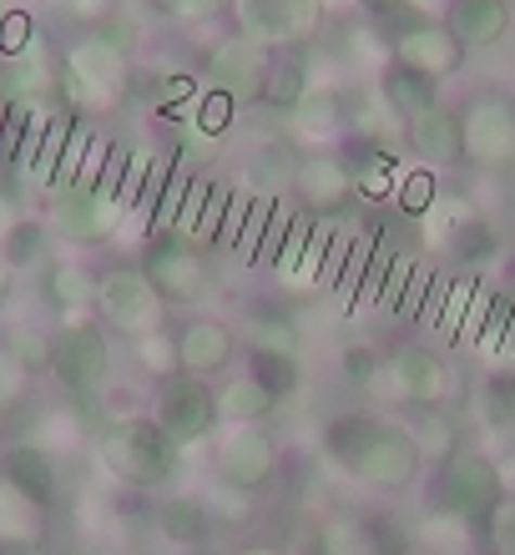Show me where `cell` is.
Segmentation results:
<instances>
[{"instance_id": "6da1fadb", "label": "cell", "mask_w": 515, "mask_h": 555, "mask_svg": "<svg viewBox=\"0 0 515 555\" xmlns=\"http://www.w3.org/2000/svg\"><path fill=\"white\" fill-rule=\"evenodd\" d=\"M324 450L349 480H359L364 490H379V495L410 490L420 480V469H425V454L414 444L410 424L374 410H349L339 420H329Z\"/></svg>"}, {"instance_id": "7a4b0ae2", "label": "cell", "mask_w": 515, "mask_h": 555, "mask_svg": "<svg viewBox=\"0 0 515 555\" xmlns=\"http://www.w3.org/2000/svg\"><path fill=\"white\" fill-rule=\"evenodd\" d=\"M96 454L112 480L132 490H163L182 469V444L167 435L157 414H121L96 435Z\"/></svg>"}, {"instance_id": "3957f363", "label": "cell", "mask_w": 515, "mask_h": 555, "mask_svg": "<svg viewBox=\"0 0 515 555\" xmlns=\"http://www.w3.org/2000/svg\"><path fill=\"white\" fill-rule=\"evenodd\" d=\"M61 87L76 106H117L132 87V61L127 46L112 30H87L66 46L61 56Z\"/></svg>"}, {"instance_id": "277c9868", "label": "cell", "mask_w": 515, "mask_h": 555, "mask_svg": "<svg viewBox=\"0 0 515 555\" xmlns=\"http://www.w3.org/2000/svg\"><path fill=\"white\" fill-rule=\"evenodd\" d=\"M455 389L450 359L435 344H404V349L384 353L379 374L369 379V399H395V404H414V410H440Z\"/></svg>"}, {"instance_id": "5b68a950", "label": "cell", "mask_w": 515, "mask_h": 555, "mask_svg": "<svg viewBox=\"0 0 515 555\" xmlns=\"http://www.w3.org/2000/svg\"><path fill=\"white\" fill-rule=\"evenodd\" d=\"M96 319L102 328L137 344V338L167 328V304L152 288V278L142 273V263H112L106 273H96Z\"/></svg>"}, {"instance_id": "8992f818", "label": "cell", "mask_w": 515, "mask_h": 555, "mask_svg": "<svg viewBox=\"0 0 515 555\" xmlns=\"http://www.w3.org/2000/svg\"><path fill=\"white\" fill-rule=\"evenodd\" d=\"M51 374L66 395L91 399L102 395L106 379H112V344H106V328L87 313L76 319H61L51 328Z\"/></svg>"}, {"instance_id": "52a82bcc", "label": "cell", "mask_w": 515, "mask_h": 555, "mask_svg": "<svg viewBox=\"0 0 515 555\" xmlns=\"http://www.w3.org/2000/svg\"><path fill=\"white\" fill-rule=\"evenodd\" d=\"M142 273L152 278V288L163 293L167 308H192L213 293V268H207V248H197L182 233H157L142 253Z\"/></svg>"}, {"instance_id": "ba28073f", "label": "cell", "mask_w": 515, "mask_h": 555, "mask_svg": "<svg viewBox=\"0 0 515 555\" xmlns=\"http://www.w3.org/2000/svg\"><path fill=\"white\" fill-rule=\"evenodd\" d=\"M237 36L268 46V51H288V46H309L329 21V0H233Z\"/></svg>"}, {"instance_id": "9c48e42d", "label": "cell", "mask_w": 515, "mask_h": 555, "mask_svg": "<svg viewBox=\"0 0 515 555\" xmlns=\"http://www.w3.org/2000/svg\"><path fill=\"white\" fill-rule=\"evenodd\" d=\"M465 127V162L480 172H515V96L511 91H480L460 106Z\"/></svg>"}, {"instance_id": "30bf717a", "label": "cell", "mask_w": 515, "mask_h": 555, "mask_svg": "<svg viewBox=\"0 0 515 555\" xmlns=\"http://www.w3.org/2000/svg\"><path fill=\"white\" fill-rule=\"evenodd\" d=\"M501 500H505L501 469H495V460L480 450H460L455 460H445L440 475H435V505L465 515L475 526H486Z\"/></svg>"}, {"instance_id": "8fae6325", "label": "cell", "mask_w": 515, "mask_h": 555, "mask_svg": "<svg viewBox=\"0 0 515 555\" xmlns=\"http://www.w3.org/2000/svg\"><path fill=\"white\" fill-rule=\"evenodd\" d=\"M121 218H127V203L117 192L102 188H61L56 203H51V233L72 248H96L106 237H117Z\"/></svg>"}, {"instance_id": "7c38bea8", "label": "cell", "mask_w": 515, "mask_h": 555, "mask_svg": "<svg viewBox=\"0 0 515 555\" xmlns=\"http://www.w3.org/2000/svg\"><path fill=\"white\" fill-rule=\"evenodd\" d=\"M389 61L429 76V81H450V76L465 72L471 51L450 36L445 21H435V15H410V21H399V30L389 36Z\"/></svg>"}, {"instance_id": "4fadbf2b", "label": "cell", "mask_w": 515, "mask_h": 555, "mask_svg": "<svg viewBox=\"0 0 515 555\" xmlns=\"http://www.w3.org/2000/svg\"><path fill=\"white\" fill-rule=\"evenodd\" d=\"M268 72H273V51L258 46V41H248V36H222L203 61L207 91H222V96L237 102V106L263 102Z\"/></svg>"}, {"instance_id": "5bb4252c", "label": "cell", "mask_w": 515, "mask_h": 555, "mask_svg": "<svg viewBox=\"0 0 515 555\" xmlns=\"http://www.w3.org/2000/svg\"><path fill=\"white\" fill-rule=\"evenodd\" d=\"M279 469V439L263 424H228V435L218 439V475L222 485H233L243 495L263 490Z\"/></svg>"}, {"instance_id": "9a60e30c", "label": "cell", "mask_w": 515, "mask_h": 555, "mask_svg": "<svg viewBox=\"0 0 515 555\" xmlns=\"http://www.w3.org/2000/svg\"><path fill=\"white\" fill-rule=\"evenodd\" d=\"M157 424H163L182 450L197 444V439H207L222 424L218 420V389L207 379H192V374L167 379L163 395H157Z\"/></svg>"}, {"instance_id": "2e32d148", "label": "cell", "mask_w": 515, "mask_h": 555, "mask_svg": "<svg viewBox=\"0 0 515 555\" xmlns=\"http://www.w3.org/2000/svg\"><path fill=\"white\" fill-rule=\"evenodd\" d=\"M294 192L309 218H339L344 207L359 197V182H353L349 157L309 152V157H298V167H294Z\"/></svg>"}, {"instance_id": "e0dca14e", "label": "cell", "mask_w": 515, "mask_h": 555, "mask_svg": "<svg viewBox=\"0 0 515 555\" xmlns=\"http://www.w3.org/2000/svg\"><path fill=\"white\" fill-rule=\"evenodd\" d=\"M237 353H243L237 328H228L218 319H188L177 328V359H182V374H192V379H222V374H233Z\"/></svg>"}, {"instance_id": "ac0fdd59", "label": "cell", "mask_w": 515, "mask_h": 555, "mask_svg": "<svg viewBox=\"0 0 515 555\" xmlns=\"http://www.w3.org/2000/svg\"><path fill=\"white\" fill-rule=\"evenodd\" d=\"M404 146L414 152V162L425 172H450L465 162V127H460V112L455 106L435 102L429 112L404 121Z\"/></svg>"}, {"instance_id": "d6986e66", "label": "cell", "mask_w": 515, "mask_h": 555, "mask_svg": "<svg viewBox=\"0 0 515 555\" xmlns=\"http://www.w3.org/2000/svg\"><path fill=\"white\" fill-rule=\"evenodd\" d=\"M334 233H339V228H334ZM334 233H324V228H319L309 212H304V218H294L288 237L279 243L273 273H279L288 288H309V283H324L329 253H334Z\"/></svg>"}, {"instance_id": "ffe728a7", "label": "cell", "mask_w": 515, "mask_h": 555, "mask_svg": "<svg viewBox=\"0 0 515 555\" xmlns=\"http://www.w3.org/2000/svg\"><path fill=\"white\" fill-rule=\"evenodd\" d=\"M313 545L319 555H404V535L379 515H334Z\"/></svg>"}, {"instance_id": "44dd1931", "label": "cell", "mask_w": 515, "mask_h": 555, "mask_svg": "<svg viewBox=\"0 0 515 555\" xmlns=\"http://www.w3.org/2000/svg\"><path fill=\"white\" fill-rule=\"evenodd\" d=\"M511 0H450L445 5V26L465 51H495L511 36Z\"/></svg>"}, {"instance_id": "7402d4cb", "label": "cell", "mask_w": 515, "mask_h": 555, "mask_svg": "<svg viewBox=\"0 0 515 555\" xmlns=\"http://www.w3.org/2000/svg\"><path fill=\"white\" fill-rule=\"evenodd\" d=\"M288 127H294V137H304V142H313V146L334 142V137H349V96H344L339 87H319V81H313V87L298 96L294 112H288Z\"/></svg>"}, {"instance_id": "603a6c76", "label": "cell", "mask_w": 515, "mask_h": 555, "mask_svg": "<svg viewBox=\"0 0 515 555\" xmlns=\"http://www.w3.org/2000/svg\"><path fill=\"white\" fill-rule=\"evenodd\" d=\"M0 480H11L21 495H30L41 511H51L61 495L56 485V460H51V450L46 444H36V439H21V444H11V450L0 454Z\"/></svg>"}, {"instance_id": "cb8c5ba5", "label": "cell", "mask_w": 515, "mask_h": 555, "mask_svg": "<svg viewBox=\"0 0 515 555\" xmlns=\"http://www.w3.org/2000/svg\"><path fill=\"white\" fill-rule=\"evenodd\" d=\"M379 102L389 106L395 121H410L440 102V81H429V76L410 72V66H399V61H384L379 66Z\"/></svg>"}, {"instance_id": "d4e9b609", "label": "cell", "mask_w": 515, "mask_h": 555, "mask_svg": "<svg viewBox=\"0 0 515 555\" xmlns=\"http://www.w3.org/2000/svg\"><path fill=\"white\" fill-rule=\"evenodd\" d=\"M41 298L56 308L61 319H76V313H91L96 308V273H87L72 258H56V263L41 268Z\"/></svg>"}, {"instance_id": "484cf974", "label": "cell", "mask_w": 515, "mask_h": 555, "mask_svg": "<svg viewBox=\"0 0 515 555\" xmlns=\"http://www.w3.org/2000/svg\"><path fill=\"white\" fill-rule=\"evenodd\" d=\"M51 243H56V233H51V222L46 218H30V212H21V218L0 233V253L11 258L15 273H36V268L51 263Z\"/></svg>"}, {"instance_id": "4316f807", "label": "cell", "mask_w": 515, "mask_h": 555, "mask_svg": "<svg viewBox=\"0 0 515 555\" xmlns=\"http://www.w3.org/2000/svg\"><path fill=\"white\" fill-rule=\"evenodd\" d=\"M273 410H279V399L268 395L248 369L222 379V389H218V420L222 424H263Z\"/></svg>"}, {"instance_id": "83f0119b", "label": "cell", "mask_w": 515, "mask_h": 555, "mask_svg": "<svg viewBox=\"0 0 515 555\" xmlns=\"http://www.w3.org/2000/svg\"><path fill=\"white\" fill-rule=\"evenodd\" d=\"M313 66H309V46H288V51H273V72H268L263 87V106H279V112H294L298 96L313 87Z\"/></svg>"}, {"instance_id": "f1b7e54d", "label": "cell", "mask_w": 515, "mask_h": 555, "mask_svg": "<svg viewBox=\"0 0 515 555\" xmlns=\"http://www.w3.org/2000/svg\"><path fill=\"white\" fill-rule=\"evenodd\" d=\"M157 530H163L167 545H203L207 535H213V511H207L203 500L192 495H167L163 505H157Z\"/></svg>"}, {"instance_id": "f546056e", "label": "cell", "mask_w": 515, "mask_h": 555, "mask_svg": "<svg viewBox=\"0 0 515 555\" xmlns=\"http://www.w3.org/2000/svg\"><path fill=\"white\" fill-rule=\"evenodd\" d=\"M414 541L435 555H475V520L445 511V505H429L414 526Z\"/></svg>"}, {"instance_id": "4dcf8cb0", "label": "cell", "mask_w": 515, "mask_h": 555, "mask_svg": "<svg viewBox=\"0 0 515 555\" xmlns=\"http://www.w3.org/2000/svg\"><path fill=\"white\" fill-rule=\"evenodd\" d=\"M294 167H298V157L288 152V146H258V152L248 157L243 188H248L258 203H268V197H283V192L294 188Z\"/></svg>"}, {"instance_id": "1f68e13d", "label": "cell", "mask_w": 515, "mask_h": 555, "mask_svg": "<svg viewBox=\"0 0 515 555\" xmlns=\"http://www.w3.org/2000/svg\"><path fill=\"white\" fill-rule=\"evenodd\" d=\"M46 535V511L30 495H21L11 480H0V541L41 545Z\"/></svg>"}, {"instance_id": "d6a6232c", "label": "cell", "mask_w": 515, "mask_h": 555, "mask_svg": "<svg viewBox=\"0 0 515 555\" xmlns=\"http://www.w3.org/2000/svg\"><path fill=\"white\" fill-rule=\"evenodd\" d=\"M410 435H414V444H420V454L425 460H435V465H445V460H455L465 444H460V424L445 414V404L440 410H420V420L410 424Z\"/></svg>"}, {"instance_id": "836d02e7", "label": "cell", "mask_w": 515, "mask_h": 555, "mask_svg": "<svg viewBox=\"0 0 515 555\" xmlns=\"http://www.w3.org/2000/svg\"><path fill=\"white\" fill-rule=\"evenodd\" d=\"M237 338L248 344V353H283V359H298V328H294V319H283V313H253L248 328Z\"/></svg>"}, {"instance_id": "e575fe53", "label": "cell", "mask_w": 515, "mask_h": 555, "mask_svg": "<svg viewBox=\"0 0 515 555\" xmlns=\"http://www.w3.org/2000/svg\"><path fill=\"white\" fill-rule=\"evenodd\" d=\"M445 253L455 258V263H465V268H475V263H490L495 253H501V237H495V228H490L480 212H475L465 228H460L450 243H445Z\"/></svg>"}, {"instance_id": "d590c367", "label": "cell", "mask_w": 515, "mask_h": 555, "mask_svg": "<svg viewBox=\"0 0 515 555\" xmlns=\"http://www.w3.org/2000/svg\"><path fill=\"white\" fill-rule=\"evenodd\" d=\"M137 369H142V374H152L157 384L177 379V374H182V359H177V334L157 328V334L137 338Z\"/></svg>"}, {"instance_id": "8d00e7d4", "label": "cell", "mask_w": 515, "mask_h": 555, "mask_svg": "<svg viewBox=\"0 0 515 555\" xmlns=\"http://www.w3.org/2000/svg\"><path fill=\"white\" fill-rule=\"evenodd\" d=\"M248 374L263 384V389L279 399V404H288V399L298 395V359H283V353H253V359H248Z\"/></svg>"}, {"instance_id": "74e56055", "label": "cell", "mask_w": 515, "mask_h": 555, "mask_svg": "<svg viewBox=\"0 0 515 555\" xmlns=\"http://www.w3.org/2000/svg\"><path fill=\"white\" fill-rule=\"evenodd\" d=\"M30 384H36V374L26 369V359L0 338V414H11V410H21L30 399Z\"/></svg>"}, {"instance_id": "f35d334b", "label": "cell", "mask_w": 515, "mask_h": 555, "mask_svg": "<svg viewBox=\"0 0 515 555\" xmlns=\"http://www.w3.org/2000/svg\"><path fill=\"white\" fill-rule=\"evenodd\" d=\"M142 5L163 21H177V26H203V21H218L233 11V0H142Z\"/></svg>"}, {"instance_id": "ab89813d", "label": "cell", "mask_w": 515, "mask_h": 555, "mask_svg": "<svg viewBox=\"0 0 515 555\" xmlns=\"http://www.w3.org/2000/svg\"><path fill=\"white\" fill-rule=\"evenodd\" d=\"M480 410L495 429H515V369H495L486 379V399H480Z\"/></svg>"}, {"instance_id": "60d3db41", "label": "cell", "mask_w": 515, "mask_h": 555, "mask_svg": "<svg viewBox=\"0 0 515 555\" xmlns=\"http://www.w3.org/2000/svg\"><path fill=\"white\" fill-rule=\"evenodd\" d=\"M233 112H237V102H228L222 91H203V96L192 102V127L203 137H222L233 127Z\"/></svg>"}, {"instance_id": "b9f144b4", "label": "cell", "mask_w": 515, "mask_h": 555, "mask_svg": "<svg viewBox=\"0 0 515 555\" xmlns=\"http://www.w3.org/2000/svg\"><path fill=\"white\" fill-rule=\"evenodd\" d=\"M395 197H399V207H404V212H414V218H425V207L435 203V197H440V192H435V172H425V167H420L414 177H399Z\"/></svg>"}, {"instance_id": "7bdbcfd3", "label": "cell", "mask_w": 515, "mask_h": 555, "mask_svg": "<svg viewBox=\"0 0 515 555\" xmlns=\"http://www.w3.org/2000/svg\"><path fill=\"white\" fill-rule=\"evenodd\" d=\"M486 545L490 555H515V495H505L486 520Z\"/></svg>"}, {"instance_id": "ee69618b", "label": "cell", "mask_w": 515, "mask_h": 555, "mask_svg": "<svg viewBox=\"0 0 515 555\" xmlns=\"http://www.w3.org/2000/svg\"><path fill=\"white\" fill-rule=\"evenodd\" d=\"M21 359H26L30 374H41V369H51V334H41V328H15L11 338H5Z\"/></svg>"}, {"instance_id": "f6af8a7d", "label": "cell", "mask_w": 515, "mask_h": 555, "mask_svg": "<svg viewBox=\"0 0 515 555\" xmlns=\"http://www.w3.org/2000/svg\"><path fill=\"white\" fill-rule=\"evenodd\" d=\"M379 364H384V353L369 349V344H353V349H344V379L359 384V389H369V379L379 374Z\"/></svg>"}, {"instance_id": "bcb514c9", "label": "cell", "mask_w": 515, "mask_h": 555, "mask_svg": "<svg viewBox=\"0 0 515 555\" xmlns=\"http://www.w3.org/2000/svg\"><path fill=\"white\" fill-rule=\"evenodd\" d=\"M30 46H36V41H30V15L26 11H11L5 21H0V56L15 61V56H26Z\"/></svg>"}, {"instance_id": "7dc6e473", "label": "cell", "mask_w": 515, "mask_h": 555, "mask_svg": "<svg viewBox=\"0 0 515 555\" xmlns=\"http://www.w3.org/2000/svg\"><path fill=\"white\" fill-rule=\"evenodd\" d=\"M112 11H117V0H72V15L91 30H102V21H112Z\"/></svg>"}, {"instance_id": "c3c4849f", "label": "cell", "mask_w": 515, "mask_h": 555, "mask_svg": "<svg viewBox=\"0 0 515 555\" xmlns=\"http://www.w3.org/2000/svg\"><path fill=\"white\" fill-rule=\"evenodd\" d=\"M369 15H384V21H395V15H410L414 0H359Z\"/></svg>"}, {"instance_id": "681fc988", "label": "cell", "mask_w": 515, "mask_h": 555, "mask_svg": "<svg viewBox=\"0 0 515 555\" xmlns=\"http://www.w3.org/2000/svg\"><path fill=\"white\" fill-rule=\"evenodd\" d=\"M15 283H21V273H15V268H11V258L0 253V304H5V298H11V293H15Z\"/></svg>"}, {"instance_id": "f907efd6", "label": "cell", "mask_w": 515, "mask_h": 555, "mask_svg": "<svg viewBox=\"0 0 515 555\" xmlns=\"http://www.w3.org/2000/svg\"><path fill=\"white\" fill-rule=\"evenodd\" d=\"M495 469H501L505 495H515V454H505V460H495Z\"/></svg>"}, {"instance_id": "816d5d0a", "label": "cell", "mask_w": 515, "mask_h": 555, "mask_svg": "<svg viewBox=\"0 0 515 555\" xmlns=\"http://www.w3.org/2000/svg\"><path fill=\"white\" fill-rule=\"evenodd\" d=\"M0 555H41V545H21V541H0Z\"/></svg>"}, {"instance_id": "f5cc1de1", "label": "cell", "mask_w": 515, "mask_h": 555, "mask_svg": "<svg viewBox=\"0 0 515 555\" xmlns=\"http://www.w3.org/2000/svg\"><path fill=\"white\" fill-rule=\"evenodd\" d=\"M233 555H288V551H279V545H243V551H233Z\"/></svg>"}, {"instance_id": "db71d44e", "label": "cell", "mask_w": 515, "mask_h": 555, "mask_svg": "<svg viewBox=\"0 0 515 555\" xmlns=\"http://www.w3.org/2000/svg\"><path fill=\"white\" fill-rule=\"evenodd\" d=\"M0 439H5V414H0Z\"/></svg>"}]
</instances>
